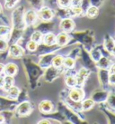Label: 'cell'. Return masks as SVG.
Returning <instances> with one entry per match:
<instances>
[{"instance_id":"7402d4cb","label":"cell","mask_w":115,"mask_h":124,"mask_svg":"<svg viewBox=\"0 0 115 124\" xmlns=\"http://www.w3.org/2000/svg\"><path fill=\"white\" fill-rule=\"evenodd\" d=\"M9 33V28L6 26H0V35L5 36Z\"/></svg>"},{"instance_id":"277c9868","label":"cell","mask_w":115,"mask_h":124,"mask_svg":"<svg viewBox=\"0 0 115 124\" xmlns=\"http://www.w3.org/2000/svg\"><path fill=\"white\" fill-rule=\"evenodd\" d=\"M74 26H75L74 22H73L71 19H64L60 24L61 29L64 30L65 32L72 31V29L74 28Z\"/></svg>"},{"instance_id":"ba28073f","label":"cell","mask_w":115,"mask_h":124,"mask_svg":"<svg viewBox=\"0 0 115 124\" xmlns=\"http://www.w3.org/2000/svg\"><path fill=\"white\" fill-rule=\"evenodd\" d=\"M23 49L18 45H12L10 47V54L14 57H20L23 55Z\"/></svg>"},{"instance_id":"ac0fdd59","label":"cell","mask_w":115,"mask_h":124,"mask_svg":"<svg viewBox=\"0 0 115 124\" xmlns=\"http://www.w3.org/2000/svg\"><path fill=\"white\" fill-rule=\"evenodd\" d=\"M63 63H64L65 66L68 67V68H73L75 65V62L72 58H66L64 61H63Z\"/></svg>"},{"instance_id":"2e32d148","label":"cell","mask_w":115,"mask_h":124,"mask_svg":"<svg viewBox=\"0 0 115 124\" xmlns=\"http://www.w3.org/2000/svg\"><path fill=\"white\" fill-rule=\"evenodd\" d=\"M12 83H13V78H12V76H7L6 78H5L4 88L7 91L10 87H12Z\"/></svg>"},{"instance_id":"f546056e","label":"cell","mask_w":115,"mask_h":124,"mask_svg":"<svg viewBox=\"0 0 115 124\" xmlns=\"http://www.w3.org/2000/svg\"><path fill=\"white\" fill-rule=\"evenodd\" d=\"M4 70H5V66L2 63H0V73H2L4 72Z\"/></svg>"},{"instance_id":"3957f363","label":"cell","mask_w":115,"mask_h":124,"mask_svg":"<svg viewBox=\"0 0 115 124\" xmlns=\"http://www.w3.org/2000/svg\"><path fill=\"white\" fill-rule=\"evenodd\" d=\"M84 96V93L81 90L79 89H74L72 90L70 93H69V97L72 101H79L82 100V98Z\"/></svg>"},{"instance_id":"30bf717a","label":"cell","mask_w":115,"mask_h":124,"mask_svg":"<svg viewBox=\"0 0 115 124\" xmlns=\"http://www.w3.org/2000/svg\"><path fill=\"white\" fill-rule=\"evenodd\" d=\"M36 15L33 11H29L26 16H25V22L27 24H33L35 20H36Z\"/></svg>"},{"instance_id":"6da1fadb","label":"cell","mask_w":115,"mask_h":124,"mask_svg":"<svg viewBox=\"0 0 115 124\" xmlns=\"http://www.w3.org/2000/svg\"><path fill=\"white\" fill-rule=\"evenodd\" d=\"M40 16L42 20L50 21L51 18L53 17V13L49 7H44L40 11Z\"/></svg>"},{"instance_id":"5b68a950","label":"cell","mask_w":115,"mask_h":124,"mask_svg":"<svg viewBox=\"0 0 115 124\" xmlns=\"http://www.w3.org/2000/svg\"><path fill=\"white\" fill-rule=\"evenodd\" d=\"M5 72L6 74L8 76H13L17 72V66L14 63H8L6 67H5Z\"/></svg>"},{"instance_id":"52a82bcc","label":"cell","mask_w":115,"mask_h":124,"mask_svg":"<svg viewBox=\"0 0 115 124\" xmlns=\"http://www.w3.org/2000/svg\"><path fill=\"white\" fill-rule=\"evenodd\" d=\"M68 42V35H66V34H64V33L59 34V35L57 36V38H56V43H57L58 45H60V46H63V45H67Z\"/></svg>"},{"instance_id":"83f0119b","label":"cell","mask_w":115,"mask_h":124,"mask_svg":"<svg viewBox=\"0 0 115 124\" xmlns=\"http://www.w3.org/2000/svg\"><path fill=\"white\" fill-rule=\"evenodd\" d=\"M110 104H111V106L115 108V95L111 96V98H110Z\"/></svg>"},{"instance_id":"484cf974","label":"cell","mask_w":115,"mask_h":124,"mask_svg":"<svg viewBox=\"0 0 115 124\" xmlns=\"http://www.w3.org/2000/svg\"><path fill=\"white\" fill-rule=\"evenodd\" d=\"M71 4L73 7H81L82 0H71Z\"/></svg>"},{"instance_id":"d6a6232c","label":"cell","mask_w":115,"mask_h":124,"mask_svg":"<svg viewBox=\"0 0 115 124\" xmlns=\"http://www.w3.org/2000/svg\"><path fill=\"white\" fill-rule=\"evenodd\" d=\"M40 123H50V121H40Z\"/></svg>"},{"instance_id":"8992f818","label":"cell","mask_w":115,"mask_h":124,"mask_svg":"<svg viewBox=\"0 0 115 124\" xmlns=\"http://www.w3.org/2000/svg\"><path fill=\"white\" fill-rule=\"evenodd\" d=\"M40 110L42 112H44V113L50 112L52 110V103H51V101H43L40 104Z\"/></svg>"},{"instance_id":"1f68e13d","label":"cell","mask_w":115,"mask_h":124,"mask_svg":"<svg viewBox=\"0 0 115 124\" xmlns=\"http://www.w3.org/2000/svg\"><path fill=\"white\" fill-rule=\"evenodd\" d=\"M111 71H112V73H115V64H113V65L112 66Z\"/></svg>"},{"instance_id":"d4e9b609","label":"cell","mask_w":115,"mask_h":124,"mask_svg":"<svg viewBox=\"0 0 115 124\" xmlns=\"http://www.w3.org/2000/svg\"><path fill=\"white\" fill-rule=\"evenodd\" d=\"M7 47V44L5 40L0 39V51H5Z\"/></svg>"},{"instance_id":"cb8c5ba5","label":"cell","mask_w":115,"mask_h":124,"mask_svg":"<svg viewBox=\"0 0 115 124\" xmlns=\"http://www.w3.org/2000/svg\"><path fill=\"white\" fill-rule=\"evenodd\" d=\"M72 11H73L74 15H76V16H78V15L81 14L83 10H82L81 7H73V9H72Z\"/></svg>"},{"instance_id":"8fae6325","label":"cell","mask_w":115,"mask_h":124,"mask_svg":"<svg viewBox=\"0 0 115 124\" xmlns=\"http://www.w3.org/2000/svg\"><path fill=\"white\" fill-rule=\"evenodd\" d=\"M87 75V71L85 69H82L79 73H78V75L76 77V79H77V84H82V83H84V81H85V78L86 77Z\"/></svg>"},{"instance_id":"4dcf8cb0","label":"cell","mask_w":115,"mask_h":124,"mask_svg":"<svg viewBox=\"0 0 115 124\" xmlns=\"http://www.w3.org/2000/svg\"><path fill=\"white\" fill-rule=\"evenodd\" d=\"M5 121V118H4L3 115H0V123H2Z\"/></svg>"},{"instance_id":"603a6c76","label":"cell","mask_w":115,"mask_h":124,"mask_svg":"<svg viewBox=\"0 0 115 124\" xmlns=\"http://www.w3.org/2000/svg\"><path fill=\"white\" fill-rule=\"evenodd\" d=\"M59 6L62 7H67L69 6V4L71 3V0H58Z\"/></svg>"},{"instance_id":"9a60e30c","label":"cell","mask_w":115,"mask_h":124,"mask_svg":"<svg viewBox=\"0 0 115 124\" xmlns=\"http://www.w3.org/2000/svg\"><path fill=\"white\" fill-rule=\"evenodd\" d=\"M94 106V101L90 99H88V100H85L83 104H82V108L84 109L85 110H90L92 107Z\"/></svg>"},{"instance_id":"5bb4252c","label":"cell","mask_w":115,"mask_h":124,"mask_svg":"<svg viewBox=\"0 0 115 124\" xmlns=\"http://www.w3.org/2000/svg\"><path fill=\"white\" fill-rule=\"evenodd\" d=\"M63 57L60 56V55H58L56 56L54 59H53V61H52V63H53V65L55 67H60L62 64H63Z\"/></svg>"},{"instance_id":"d6986e66","label":"cell","mask_w":115,"mask_h":124,"mask_svg":"<svg viewBox=\"0 0 115 124\" xmlns=\"http://www.w3.org/2000/svg\"><path fill=\"white\" fill-rule=\"evenodd\" d=\"M41 34L40 33V32H34L33 34L32 35V36H31V38H32V40L34 42H36V43H39V42L41 41Z\"/></svg>"},{"instance_id":"7a4b0ae2","label":"cell","mask_w":115,"mask_h":124,"mask_svg":"<svg viewBox=\"0 0 115 124\" xmlns=\"http://www.w3.org/2000/svg\"><path fill=\"white\" fill-rule=\"evenodd\" d=\"M31 111V105L29 102L24 101L23 103H21L19 107L17 108V112L21 115H26V114L30 113Z\"/></svg>"},{"instance_id":"ffe728a7","label":"cell","mask_w":115,"mask_h":124,"mask_svg":"<svg viewBox=\"0 0 115 124\" xmlns=\"http://www.w3.org/2000/svg\"><path fill=\"white\" fill-rule=\"evenodd\" d=\"M27 48L30 51H35L37 49V43L32 41V40H31L30 42L27 43Z\"/></svg>"},{"instance_id":"44dd1931","label":"cell","mask_w":115,"mask_h":124,"mask_svg":"<svg viewBox=\"0 0 115 124\" xmlns=\"http://www.w3.org/2000/svg\"><path fill=\"white\" fill-rule=\"evenodd\" d=\"M18 1L19 0H6V7L7 8H12L16 5Z\"/></svg>"},{"instance_id":"836d02e7","label":"cell","mask_w":115,"mask_h":124,"mask_svg":"<svg viewBox=\"0 0 115 124\" xmlns=\"http://www.w3.org/2000/svg\"><path fill=\"white\" fill-rule=\"evenodd\" d=\"M113 49H114V53H115V46H114V47H113Z\"/></svg>"},{"instance_id":"e0dca14e","label":"cell","mask_w":115,"mask_h":124,"mask_svg":"<svg viewBox=\"0 0 115 124\" xmlns=\"http://www.w3.org/2000/svg\"><path fill=\"white\" fill-rule=\"evenodd\" d=\"M66 83H67V84H68V86L73 87L77 84V79H76V77H74V76H68V78H67V80H66Z\"/></svg>"},{"instance_id":"4316f807","label":"cell","mask_w":115,"mask_h":124,"mask_svg":"<svg viewBox=\"0 0 115 124\" xmlns=\"http://www.w3.org/2000/svg\"><path fill=\"white\" fill-rule=\"evenodd\" d=\"M109 81L111 84H115V73H112L109 77Z\"/></svg>"},{"instance_id":"f1b7e54d","label":"cell","mask_w":115,"mask_h":124,"mask_svg":"<svg viewBox=\"0 0 115 124\" xmlns=\"http://www.w3.org/2000/svg\"><path fill=\"white\" fill-rule=\"evenodd\" d=\"M4 83H5V78L0 76V88L4 87Z\"/></svg>"},{"instance_id":"4fadbf2b","label":"cell","mask_w":115,"mask_h":124,"mask_svg":"<svg viewBox=\"0 0 115 124\" xmlns=\"http://www.w3.org/2000/svg\"><path fill=\"white\" fill-rule=\"evenodd\" d=\"M98 15V8L95 7H91L88 8L87 10V16L89 17H95Z\"/></svg>"},{"instance_id":"9c48e42d","label":"cell","mask_w":115,"mask_h":124,"mask_svg":"<svg viewBox=\"0 0 115 124\" xmlns=\"http://www.w3.org/2000/svg\"><path fill=\"white\" fill-rule=\"evenodd\" d=\"M43 42L46 45H53L56 44V36L53 34H48L44 36Z\"/></svg>"},{"instance_id":"7c38bea8","label":"cell","mask_w":115,"mask_h":124,"mask_svg":"<svg viewBox=\"0 0 115 124\" xmlns=\"http://www.w3.org/2000/svg\"><path fill=\"white\" fill-rule=\"evenodd\" d=\"M7 92H8L9 97H11L12 99H15L18 96V94H19V90H18L17 87H10L9 89L7 90Z\"/></svg>"}]
</instances>
